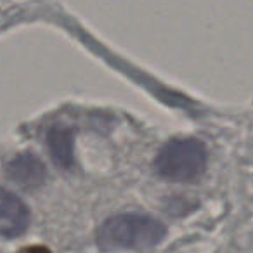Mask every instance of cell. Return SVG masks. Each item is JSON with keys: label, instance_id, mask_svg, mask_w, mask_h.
Instances as JSON below:
<instances>
[{"label": "cell", "instance_id": "1", "mask_svg": "<svg viewBox=\"0 0 253 253\" xmlns=\"http://www.w3.org/2000/svg\"><path fill=\"white\" fill-rule=\"evenodd\" d=\"M167 227L160 220L141 213L109 217L97 232V246L104 252L149 250L163 241Z\"/></svg>", "mask_w": 253, "mask_h": 253}, {"label": "cell", "instance_id": "2", "mask_svg": "<svg viewBox=\"0 0 253 253\" xmlns=\"http://www.w3.org/2000/svg\"><path fill=\"white\" fill-rule=\"evenodd\" d=\"M207 160V148L200 139H172L156 155L155 170L165 180L191 182L203 175Z\"/></svg>", "mask_w": 253, "mask_h": 253}, {"label": "cell", "instance_id": "3", "mask_svg": "<svg viewBox=\"0 0 253 253\" xmlns=\"http://www.w3.org/2000/svg\"><path fill=\"white\" fill-rule=\"evenodd\" d=\"M30 227V210L12 191L0 187V238L14 239Z\"/></svg>", "mask_w": 253, "mask_h": 253}, {"label": "cell", "instance_id": "4", "mask_svg": "<svg viewBox=\"0 0 253 253\" xmlns=\"http://www.w3.org/2000/svg\"><path fill=\"white\" fill-rule=\"evenodd\" d=\"M9 177L23 187H39L45 180V167L37 156L21 155L9 165Z\"/></svg>", "mask_w": 253, "mask_h": 253}, {"label": "cell", "instance_id": "5", "mask_svg": "<svg viewBox=\"0 0 253 253\" xmlns=\"http://www.w3.org/2000/svg\"><path fill=\"white\" fill-rule=\"evenodd\" d=\"M50 146L54 149L56 160L63 162V158H70V144H68V134L57 132L56 139H50Z\"/></svg>", "mask_w": 253, "mask_h": 253}]
</instances>
